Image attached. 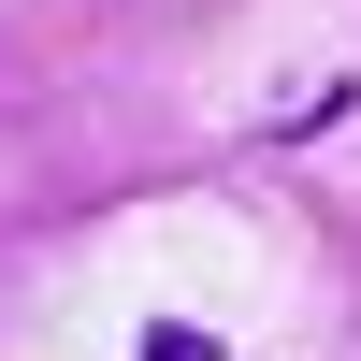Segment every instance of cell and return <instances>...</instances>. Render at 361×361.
<instances>
[{
  "label": "cell",
  "instance_id": "cell-1",
  "mask_svg": "<svg viewBox=\"0 0 361 361\" xmlns=\"http://www.w3.org/2000/svg\"><path fill=\"white\" fill-rule=\"evenodd\" d=\"M130 361H231V347L202 333V318H145V347H130Z\"/></svg>",
  "mask_w": 361,
  "mask_h": 361
}]
</instances>
